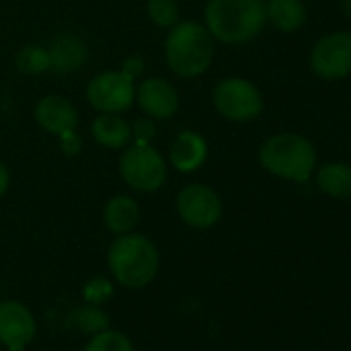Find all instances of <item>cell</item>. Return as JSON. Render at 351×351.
<instances>
[{"label":"cell","instance_id":"6da1fadb","mask_svg":"<svg viewBox=\"0 0 351 351\" xmlns=\"http://www.w3.org/2000/svg\"><path fill=\"white\" fill-rule=\"evenodd\" d=\"M267 25V0H209L205 27L213 40L240 46L252 42Z\"/></svg>","mask_w":351,"mask_h":351},{"label":"cell","instance_id":"7a4b0ae2","mask_svg":"<svg viewBox=\"0 0 351 351\" xmlns=\"http://www.w3.org/2000/svg\"><path fill=\"white\" fill-rule=\"evenodd\" d=\"M261 165L275 178L304 184L318 165L314 145L298 132H279L269 136L258 149Z\"/></svg>","mask_w":351,"mask_h":351},{"label":"cell","instance_id":"3957f363","mask_svg":"<svg viewBox=\"0 0 351 351\" xmlns=\"http://www.w3.org/2000/svg\"><path fill=\"white\" fill-rule=\"evenodd\" d=\"M215 56V40L209 29L197 21H178L165 40L167 66L182 79L203 75Z\"/></svg>","mask_w":351,"mask_h":351},{"label":"cell","instance_id":"277c9868","mask_svg":"<svg viewBox=\"0 0 351 351\" xmlns=\"http://www.w3.org/2000/svg\"><path fill=\"white\" fill-rule=\"evenodd\" d=\"M108 269L122 287L141 289L155 279L159 271V252L147 236L128 232L112 242L108 250Z\"/></svg>","mask_w":351,"mask_h":351},{"label":"cell","instance_id":"5b68a950","mask_svg":"<svg viewBox=\"0 0 351 351\" xmlns=\"http://www.w3.org/2000/svg\"><path fill=\"white\" fill-rule=\"evenodd\" d=\"M213 106L232 122H252L263 114L265 101L254 83L242 77H228L215 85Z\"/></svg>","mask_w":351,"mask_h":351},{"label":"cell","instance_id":"8992f818","mask_svg":"<svg viewBox=\"0 0 351 351\" xmlns=\"http://www.w3.org/2000/svg\"><path fill=\"white\" fill-rule=\"evenodd\" d=\"M122 180L138 193H155L163 186L167 165L159 151L151 145H136L126 149L120 157Z\"/></svg>","mask_w":351,"mask_h":351},{"label":"cell","instance_id":"52a82bcc","mask_svg":"<svg viewBox=\"0 0 351 351\" xmlns=\"http://www.w3.org/2000/svg\"><path fill=\"white\" fill-rule=\"evenodd\" d=\"M308 62L312 73L322 81H343L351 77V32L339 29L316 40Z\"/></svg>","mask_w":351,"mask_h":351},{"label":"cell","instance_id":"ba28073f","mask_svg":"<svg viewBox=\"0 0 351 351\" xmlns=\"http://www.w3.org/2000/svg\"><path fill=\"white\" fill-rule=\"evenodd\" d=\"M176 211L186 226L209 230L221 219L223 205L213 189L205 184H189L176 197Z\"/></svg>","mask_w":351,"mask_h":351},{"label":"cell","instance_id":"9c48e42d","mask_svg":"<svg viewBox=\"0 0 351 351\" xmlns=\"http://www.w3.org/2000/svg\"><path fill=\"white\" fill-rule=\"evenodd\" d=\"M134 81L122 71H106L87 85V99L99 114H122L134 101Z\"/></svg>","mask_w":351,"mask_h":351},{"label":"cell","instance_id":"30bf717a","mask_svg":"<svg viewBox=\"0 0 351 351\" xmlns=\"http://www.w3.org/2000/svg\"><path fill=\"white\" fill-rule=\"evenodd\" d=\"M36 316L23 302H0V345L7 351H25L36 339Z\"/></svg>","mask_w":351,"mask_h":351},{"label":"cell","instance_id":"8fae6325","mask_svg":"<svg viewBox=\"0 0 351 351\" xmlns=\"http://www.w3.org/2000/svg\"><path fill=\"white\" fill-rule=\"evenodd\" d=\"M136 101L138 108L153 120H167L180 106L178 91L173 89V85L161 77H151L145 79L138 89H136Z\"/></svg>","mask_w":351,"mask_h":351},{"label":"cell","instance_id":"7c38bea8","mask_svg":"<svg viewBox=\"0 0 351 351\" xmlns=\"http://www.w3.org/2000/svg\"><path fill=\"white\" fill-rule=\"evenodd\" d=\"M36 120L38 124L52 132V134H64L77 128L79 116L75 106L62 97V95H46L36 106Z\"/></svg>","mask_w":351,"mask_h":351},{"label":"cell","instance_id":"4fadbf2b","mask_svg":"<svg viewBox=\"0 0 351 351\" xmlns=\"http://www.w3.org/2000/svg\"><path fill=\"white\" fill-rule=\"evenodd\" d=\"M207 153V141L199 132L182 130L169 147V163L182 173H191L205 163Z\"/></svg>","mask_w":351,"mask_h":351},{"label":"cell","instance_id":"5bb4252c","mask_svg":"<svg viewBox=\"0 0 351 351\" xmlns=\"http://www.w3.org/2000/svg\"><path fill=\"white\" fill-rule=\"evenodd\" d=\"M314 182L322 195L335 201H349L351 199V163L326 161L322 165H316Z\"/></svg>","mask_w":351,"mask_h":351},{"label":"cell","instance_id":"9a60e30c","mask_svg":"<svg viewBox=\"0 0 351 351\" xmlns=\"http://www.w3.org/2000/svg\"><path fill=\"white\" fill-rule=\"evenodd\" d=\"M50 60L52 69L56 73H77L89 58L87 46L81 38L73 34H60L52 40L50 48Z\"/></svg>","mask_w":351,"mask_h":351},{"label":"cell","instance_id":"2e32d148","mask_svg":"<svg viewBox=\"0 0 351 351\" xmlns=\"http://www.w3.org/2000/svg\"><path fill=\"white\" fill-rule=\"evenodd\" d=\"M306 19L308 11L302 0H267V23L281 34L300 32Z\"/></svg>","mask_w":351,"mask_h":351},{"label":"cell","instance_id":"e0dca14e","mask_svg":"<svg viewBox=\"0 0 351 351\" xmlns=\"http://www.w3.org/2000/svg\"><path fill=\"white\" fill-rule=\"evenodd\" d=\"M91 134L97 145L106 149H120L126 147L132 138L130 124L120 114H99L93 120Z\"/></svg>","mask_w":351,"mask_h":351},{"label":"cell","instance_id":"ac0fdd59","mask_svg":"<svg viewBox=\"0 0 351 351\" xmlns=\"http://www.w3.org/2000/svg\"><path fill=\"white\" fill-rule=\"evenodd\" d=\"M104 223L116 236L128 234L138 223V205L126 195L112 197L104 207Z\"/></svg>","mask_w":351,"mask_h":351},{"label":"cell","instance_id":"d6986e66","mask_svg":"<svg viewBox=\"0 0 351 351\" xmlns=\"http://www.w3.org/2000/svg\"><path fill=\"white\" fill-rule=\"evenodd\" d=\"M66 324L71 328L83 332V335H95V332H101V330L110 328V316L101 306L85 302L83 306H77L69 314Z\"/></svg>","mask_w":351,"mask_h":351},{"label":"cell","instance_id":"ffe728a7","mask_svg":"<svg viewBox=\"0 0 351 351\" xmlns=\"http://www.w3.org/2000/svg\"><path fill=\"white\" fill-rule=\"evenodd\" d=\"M15 62H17V69L25 75H42L52 69L50 52L48 48H42V46H25L17 54Z\"/></svg>","mask_w":351,"mask_h":351},{"label":"cell","instance_id":"44dd1931","mask_svg":"<svg viewBox=\"0 0 351 351\" xmlns=\"http://www.w3.org/2000/svg\"><path fill=\"white\" fill-rule=\"evenodd\" d=\"M83 351H134V345L124 332L106 328L101 332L91 335Z\"/></svg>","mask_w":351,"mask_h":351},{"label":"cell","instance_id":"7402d4cb","mask_svg":"<svg viewBox=\"0 0 351 351\" xmlns=\"http://www.w3.org/2000/svg\"><path fill=\"white\" fill-rule=\"evenodd\" d=\"M147 15L157 27H173L180 21V7L176 0H147Z\"/></svg>","mask_w":351,"mask_h":351},{"label":"cell","instance_id":"603a6c76","mask_svg":"<svg viewBox=\"0 0 351 351\" xmlns=\"http://www.w3.org/2000/svg\"><path fill=\"white\" fill-rule=\"evenodd\" d=\"M112 293H114V285L106 277H93L83 285V298L87 304L101 306L112 298Z\"/></svg>","mask_w":351,"mask_h":351},{"label":"cell","instance_id":"cb8c5ba5","mask_svg":"<svg viewBox=\"0 0 351 351\" xmlns=\"http://www.w3.org/2000/svg\"><path fill=\"white\" fill-rule=\"evenodd\" d=\"M132 130V136H134V143L136 145H149L151 138L155 136V124H153V118H136L134 124L130 126Z\"/></svg>","mask_w":351,"mask_h":351},{"label":"cell","instance_id":"d4e9b609","mask_svg":"<svg viewBox=\"0 0 351 351\" xmlns=\"http://www.w3.org/2000/svg\"><path fill=\"white\" fill-rule=\"evenodd\" d=\"M81 145H83V141H81L79 134H75V130L60 134V149H62L66 155H77V153L81 151Z\"/></svg>","mask_w":351,"mask_h":351},{"label":"cell","instance_id":"484cf974","mask_svg":"<svg viewBox=\"0 0 351 351\" xmlns=\"http://www.w3.org/2000/svg\"><path fill=\"white\" fill-rule=\"evenodd\" d=\"M143 71H145V62H143L141 56H128V58L124 60V64H122V73H124L128 79H132V81H134L136 77H141Z\"/></svg>","mask_w":351,"mask_h":351},{"label":"cell","instance_id":"4316f807","mask_svg":"<svg viewBox=\"0 0 351 351\" xmlns=\"http://www.w3.org/2000/svg\"><path fill=\"white\" fill-rule=\"evenodd\" d=\"M9 182H11V176H9V169L7 165L0 161V197H3L9 189Z\"/></svg>","mask_w":351,"mask_h":351},{"label":"cell","instance_id":"83f0119b","mask_svg":"<svg viewBox=\"0 0 351 351\" xmlns=\"http://www.w3.org/2000/svg\"><path fill=\"white\" fill-rule=\"evenodd\" d=\"M339 11L345 19H351V0H341L339 3Z\"/></svg>","mask_w":351,"mask_h":351},{"label":"cell","instance_id":"f1b7e54d","mask_svg":"<svg viewBox=\"0 0 351 351\" xmlns=\"http://www.w3.org/2000/svg\"><path fill=\"white\" fill-rule=\"evenodd\" d=\"M0 351H5V347H3V345H0Z\"/></svg>","mask_w":351,"mask_h":351}]
</instances>
